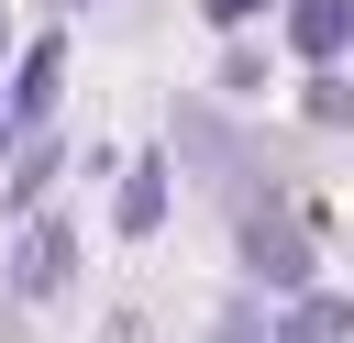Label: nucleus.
Wrapping results in <instances>:
<instances>
[{"label": "nucleus", "instance_id": "1", "mask_svg": "<svg viewBox=\"0 0 354 343\" xmlns=\"http://www.w3.org/2000/svg\"><path fill=\"white\" fill-rule=\"evenodd\" d=\"M66 266H77V232H66V221H33V232H22L11 288H22V299H44V288H66Z\"/></svg>", "mask_w": 354, "mask_h": 343}, {"label": "nucleus", "instance_id": "2", "mask_svg": "<svg viewBox=\"0 0 354 343\" xmlns=\"http://www.w3.org/2000/svg\"><path fill=\"white\" fill-rule=\"evenodd\" d=\"M243 266L277 277V288H310V243H299L288 221H254V232H243Z\"/></svg>", "mask_w": 354, "mask_h": 343}, {"label": "nucleus", "instance_id": "3", "mask_svg": "<svg viewBox=\"0 0 354 343\" xmlns=\"http://www.w3.org/2000/svg\"><path fill=\"white\" fill-rule=\"evenodd\" d=\"M288 33H299V55H332V44H354V0H299Z\"/></svg>", "mask_w": 354, "mask_h": 343}, {"label": "nucleus", "instance_id": "4", "mask_svg": "<svg viewBox=\"0 0 354 343\" xmlns=\"http://www.w3.org/2000/svg\"><path fill=\"white\" fill-rule=\"evenodd\" d=\"M354 332V299H299V321H288V343H343Z\"/></svg>", "mask_w": 354, "mask_h": 343}, {"label": "nucleus", "instance_id": "5", "mask_svg": "<svg viewBox=\"0 0 354 343\" xmlns=\"http://www.w3.org/2000/svg\"><path fill=\"white\" fill-rule=\"evenodd\" d=\"M55 66H66V55H55V44H44V55H33V66H22V89H11V111H22V122H33V111H44V100H55Z\"/></svg>", "mask_w": 354, "mask_h": 343}, {"label": "nucleus", "instance_id": "6", "mask_svg": "<svg viewBox=\"0 0 354 343\" xmlns=\"http://www.w3.org/2000/svg\"><path fill=\"white\" fill-rule=\"evenodd\" d=\"M155 210H166V177H155V166H144V177H133V188H122V232H155Z\"/></svg>", "mask_w": 354, "mask_h": 343}, {"label": "nucleus", "instance_id": "7", "mask_svg": "<svg viewBox=\"0 0 354 343\" xmlns=\"http://www.w3.org/2000/svg\"><path fill=\"white\" fill-rule=\"evenodd\" d=\"M210 11H221V22H243V11H254V0H210Z\"/></svg>", "mask_w": 354, "mask_h": 343}]
</instances>
